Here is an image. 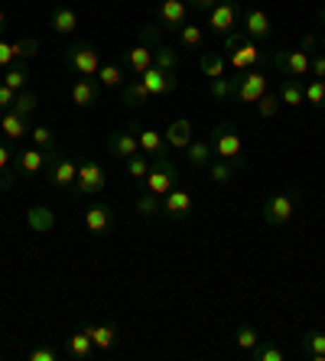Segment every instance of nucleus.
Segmentation results:
<instances>
[{"mask_svg": "<svg viewBox=\"0 0 325 361\" xmlns=\"http://www.w3.org/2000/svg\"><path fill=\"white\" fill-rule=\"evenodd\" d=\"M179 183V169H176V163L169 160V157H153V163H150V173H147V179H143V185H147V192H153V195H163L173 189V185Z\"/></svg>", "mask_w": 325, "mask_h": 361, "instance_id": "nucleus-1", "label": "nucleus"}, {"mask_svg": "<svg viewBox=\"0 0 325 361\" xmlns=\"http://www.w3.org/2000/svg\"><path fill=\"white\" fill-rule=\"evenodd\" d=\"M209 143H211V150H215L218 160H241L244 143H241V134L234 130L231 121H221V124L211 130Z\"/></svg>", "mask_w": 325, "mask_h": 361, "instance_id": "nucleus-2", "label": "nucleus"}, {"mask_svg": "<svg viewBox=\"0 0 325 361\" xmlns=\"http://www.w3.org/2000/svg\"><path fill=\"white\" fill-rule=\"evenodd\" d=\"M66 66L82 78H94L101 72V52L94 49L92 42H75V46L66 52Z\"/></svg>", "mask_w": 325, "mask_h": 361, "instance_id": "nucleus-3", "label": "nucleus"}, {"mask_svg": "<svg viewBox=\"0 0 325 361\" xmlns=\"http://www.w3.org/2000/svg\"><path fill=\"white\" fill-rule=\"evenodd\" d=\"M108 185V169L94 160L78 163V179H75V192L78 195H98Z\"/></svg>", "mask_w": 325, "mask_h": 361, "instance_id": "nucleus-4", "label": "nucleus"}, {"mask_svg": "<svg viewBox=\"0 0 325 361\" xmlns=\"http://www.w3.org/2000/svg\"><path fill=\"white\" fill-rule=\"evenodd\" d=\"M274 66L283 72L286 78H302L309 75V66H312V56L302 49H276Z\"/></svg>", "mask_w": 325, "mask_h": 361, "instance_id": "nucleus-5", "label": "nucleus"}, {"mask_svg": "<svg viewBox=\"0 0 325 361\" xmlns=\"http://www.w3.org/2000/svg\"><path fill=\"white\" fill-rule=\"evenodd\" d=\"M293 212H296V195L286 192V189L264 202V221L267 225H286L293 219Z\"/></svg>", "mask_w": 325, "mask_h": 361, "instance_id": "nucleus-6", "label": "nucleus"}, {"mask_svg": "<svg viewBox=\"0 0 325 361\" xmlns=\"http://www.w3.org/2000/svg\"><path fill=\"white\" fill-rule=\"evenodd\" d=\"M238 20H241V7H238L234 0H221V4H215V7L209 10V26L221 36L238 30Z\"/></svg>", "mask_w": 325, "mask_h": 361, "instance_id": "nucleus-7", "label": "nucleus"}, {"mask_svg": "<svg viewBox=\"0 0 325 361\" xmlns=\"http://www.w3.org/2000/svg\"><path fill=\"white\" fill-rule=\"evenodd\" d=\"M134 130H140V124H137V121H130V127H127V130H117V134L108 137L111 157H117V160H130V157H137V153H140V140H137Z\"/></svg>", "mask_w": 325, "mask_h": 361, "instance_id": "nucleus-8", "label": "nucleus"}, {"mask_svg": "<svg viewBox=\"0 0 325 361\" xmlns=\"http://www.w3.org/2000/svg\"><path fill=\"white\" fill-rule=\"evenodd\" d=\"M267 85H270L267 72H257V68H250L244 78H238V94H234V98L244 101V104H257V101L267 94Z\"/></svg>", "mask_w": 325, "mask_h": 361, "instance_id": "nucleus-9", "label": "nucleus"}, {"mask_svg": "<svg viewBox=\"0 0 325 361\" xmlns=\"http://www.w3.org/2000/svg\"><path fill=\"white\" fill-rule=\"evenodd\" d=\"M157 20L163 26V33L166 30H183L189 23V4L185 0H163L157 10Z\"/></svg>", "mask_w": 325, "mask_h": 361, "instance_id": "nucleus-10", "label": "nucleus"}, {"mask_svg": "<svg viewBox=\"0 0 325 361\" xmlns=\"http://www.w3.org/2000/svg\"><path fill=\"white\" fill-rule=\"evenodd\" d=\"M140 82L147 85V92L153 94V98H163V94H169V92H176V72H163V68H157V66H150L147 72L140 75Z\"/></svg>", "mask_w": 325, "mask_h": 361, "instance_id": "nucleus-11", "label": "nucleus"}, {"mask_svg": "<svg viewBox=\"0 0 325 361\" xmlns=\"http://www.w3.org/2000/svg\"><path fill=\"white\" fill-rule=\"evenodd\" d=\"M260 59H264V52H260L257 39H250V36L234 52H228V66L238 68V72H247V68H254Z\"/></svg>", "mask_w": 325, "mask_h": 361, "instance_id": "nucleus-12", "label": "nucleus"}, {"mask_svg": "<svg viewBox=\"0 0 325 361\" xmlns=\"http://www.w3.org/2000/svg\"><path fill=\"white\" fill-rule=\"evenodd\" d=\"M189 212H192L189 189H183V185H173V189L163 195V215H169V219H185Z\"/></svg>", "mask_w": 325, "mask_h": 361, "instance_id": "nucleus-13", "label": "nucleus"}, {"mask_svg": "<svg viewBox=\"0 0 325 361\" xmlns=\"http://www.w3.org/2000/svg\"><path fill=\"white\" fill-rule=\"evenodd\" d=\"M75 179H78V163L72 157H59L49 166V183L56 189H68V185H75Z\"/></svg>", "mask_w": 325, "mask_h": 361, "instance_id": "nucleus-14", "label": "nucleus"}, {"mask_svg": "<svg viewBox=\"0 0 325 361\" xmlns=\"http://www.w3.org/2000/svg\"><path fill=\"white\" fill-rule=\"evenodd\" d=\"M0 134L7 137V140H23V137L30 134V118L17 114L13 108L4 111V114H0Z\"/></svg>", "mask_w": 325, "mask_h": 361, "instance_id": "nucleus-15", "label": "nucleus"}, {"mask_svg": "<svg viewBox=\"0 0 325 361\" xmlns=\"http://www.w3.org/2000/svg\"><path fill=\"white\" fill-rule=\"evenodd\" d=\"M111 225H114L111 205H92V209H85V228H88L92 235H104V231H111Z\"/></svg>", "mask_w": 325, "mask_h": 361, "instance_id": "nucleus-16", "label": "nucleus"}, {"mask_svg": "<svg viewBox=\"0 0 325 361\" xmlns=\"http://www.w3.org/2000/svg\"><path fill=\"white\" fill-rule=\"evenodd\" d=\"M163 140H166L173 150H185V147L195 140V127H192V121L179 118V121H173V124H169V130L163 134Z\"/></svg>", "mask_w": 325, "mask_h": 361, "instance_id": "nucleus-17", "label": "nucleus"}, {"mask_svg": "<svg viewBox=\"0 0 325 361\" xmlns=\"http://www.w3.org/2000/svg\"><path fill=\"white\" fill-rule=\"evenodd\" d=\"M26 225L33 228V235H49L52 228H56V212L46 209V205H33V209L26 212Z\"/></svg>", "mask_w": 325, "mask_h": 361, "instance_id": "nucleus-18", "label": "nucleus"}, {"mask_svg": "<svg viewBox=\"0 0 325 361\" xmlns=\"http://www.w3.org/2000/svg\"><path fill=\"white\" fill-rule=\"evenodd\" d=\"M244 33H247L250 39H267L270 36V17L264 13V10H247V13H244Z\"/></svg>", "mask_w": 325, "mask_h": 361, "instance_id": "nucleus-19", "label": "nucleus"}, {"mask_svg": "<svg viewBox=\"0 0 325 361\" xmlns=\"http://www.w3.org/2000/svg\"><path fill=\"white\" fill-rule=\"evenodd\" d=\"M52 30L56 33H62V36H68V33H75V26H78V13L68 4H59V7H52Z\"/></svg>", "mask_w": 325, "mask_h": 361, "instance_id": "nucleus-20", "label": "nucleus"}, {"mask_svg": "<svg viewBox=\"0 0 325 361\" xmlns=\"http://www.w3.org/2000/svg\"><path fill=\"white\" fill-rule=\"evenodd\" d=\"M238 169H244V160H218L215 157V163H209V176L215 185H228Z\"/></svg>", "mask_w": 325, "mask_h": 361, "instance_id": "nucleus-21", "label": "nucleus"}, {"mask_svg": "<svg viewBox=\"0 0 325 361\" xmlns=\"http://www.w3.org/2000/svg\"><path fill=\"white\" fill-rule=\"evenodd\" d=\"M17 166L23 176H36L39 169H46V150H39V147H30V150L17 153Z\"/></svg>", "mask_w": 325, "mask_h": 361, "instance_id": "nucleus-22", "label": "nucleus"}, {"mask_svg": "<svg viewBox=\"0 0 325 361\" xmlns=\"http://www.w3.org/2000/svg\"><path fill=\"white\" fill-rule=\"evenodd\" d=\"M72 104H78V108H94V104H98V85H94L92 78H78V82L72 85Z\"/></svg>", "mask_w": 325, "mask_h": 361, "instance_id": "nucleus-23", "label": "nucleus"}, {"mask_svg": "<svg viewBox=\"0 0 325 361\" xmlns=\"http://www.w3.org/2000/svg\"><path fill=\"white\" fill-rule=\"evenodd\" d=\"M127 66H130V72L140 78L143 72L153 66V49L147 46V42H137L134 49H127Z\"/></svg>", "mask_w": 325, "mask_h": 361, "instance_id": "nucleus-24", "label": "nucleus"}, {"mask_svg": "<svg viewBox=\"0 0 325 361\" xmlns=\"http://www.w3.org/2000/svg\"><path fill=\"white\" fill-rule=\"evenodd\" d=\"M153 66L163 68V72H176V68H179V52H176V46H169V42L153 46Z\"/></svg>", "mask_w": 325, "mask_h": 361, "instance_id": "nucleus-25", "label": "nucleus"}, {"mask_svg": "<svg viewBox=\"0 0 325 361\" xmlns=\"http://www.w3.org/2000/svg\"><path fill=\"white\" fill-rule=\"evenodd\" d=\"M280 101L283 104H290V108H300V104H306V94H302V82L300 78H283V85H280Z\"/></svg>", "mask_w": 325, "mask_h": 361, "instance_id": "nucleus-26", "label": "nucleus"}, {"mask_svg": "<svg viewBox=\"0 0 325 361\" xmlns=\"http://www.w3.org/2000/svg\"><path fill=\"white\" fill-rule=\"evenodd\" d=\"M302 352H306L309 361H325V332L312 329L302 336Z\"/></svg>", "mask_w": 325, "mask_h": 361, "instance_id": "nucleus-27", "label": "nucleus"}, {"mask_svg": "<svg viewBox=\"0 0 325 361\" xmlns=\"http://www.w3.org/2000/svg\"><path fill=\"white\" fill-rule=\"evenodd\" d=\"M85 332L92 336V342H94V348H98V352H111V348H114V342H117L114 326H85Z\"/></svg>", "mask_w": 325, "mask_h": 361, "instance_id": "nucleus-28", "label": "nucleus"}, {"mask_svg": "<svg viewBox=\"0 0 325 361\" xmlns=\"http://www.w3.org/2000/svg\"><path fill=\"white\" fill-rule=\"evenodd\" d=\"M199 68H202V75L205 78H221L225 75V68H228V59L225 56H218V52H202Z\"/></svg>", "mask_w": 325, "mask_h": 361, "instance_id": "nucleus-29", "label": "nucleus"}, {"mask_svg": "<svg viewBox=\"0 0 325 361\" xmlns=\"http://www.w3.org/2000/svg\"><path fill=\"white\" fill-rule=\"evenodd\" d=\"M153 94L147 92V85L140 82V78H134V82H127L124 85V104L127 108H140V104H147Z\"/></svg>", "mask_w": 325, "mask_h": 361, "instance_id": "nucleus-30", "label": "nucleus"}, {"mask_svg": "<svg viewBox=\"0 0 325 361\" xmlns=\"http://www.w3.org/2000/svg\"><path fill=\"white\" fill-rule=\"evenodd\" d=\"M185 153H189V163H192V166H209L211 157H215V150H211L209 140H192L189 147H185Z\"/></svg>", "mask_w": 325, "mask_h": 361, "instance_id": "nucleus-31", "label": "nucleus"}, {"mask_svg": "<svg viewBox=\"0 0 325 361\" xmlns=\"http://www.w3.org/2000/svg\"><path fill=\"white\" fill-rule=\"evenodd\" d=\"M137 140H140V153H147V157H159V153H163V134H157V130L140 127V130H137Z\"/></svg>", "mask_w": 325, "mask_h": 361, "instance_id": "nucleus-32", "label": "nucleus"}, {"mask_svg": "<svg viewBox=\"0 0 325 361\" xmlns=\"http://www.w3.org/2000/svg\"><path fill=\"white\" fill-rule=\"evenodd\" d=\"M92 352H94V342H92V336H88L85 329L68 338V355H72V358H88Z\"/></svg>", "mask_w": 325, "mask_h": 361, "instance_id": "nucleus-33", "label": "nucleus"}, {"mask_svg": "<svg viewBox=\"0 0 325 361\" xmlns=\"http://www.w3.org/2000/svg\"><path fill=\"white\" fill-rule=\"evenodd\" d=\"M26 78H30V72H26V66H20V62H13L10 68H4V85L13 88V92H23Z\"/></svg>", "mask_w": 325, "mask_h": 361, "instance_id": "nucleus-34", "label": "nucleus"}, {"mask_svg": "<svg viewBox=\"0 0 325 361\" xmlns=\"http://www.w3.org/2000/svg\"><path fill=\"white\" fill-rule=\"evenodd\" d=\"M209 92H211V98H218V101H225V98H234L238 94V78H211V85H209Z\"/></svg>", "mask_w": 325, "mask_h": 361, "instance_id": "nucleus-35", "label": "nucleus"}, {"mask_svg": "<svg viewBox=\"0 0 325 361\" xmlns=\"http://www.w3.org/2000/svg\"><path fill=\"white\" fill-rule=\"evenodd\" d=\"M302 94H306V104L325 108V78H312L309 85H302Z\"/></svg>", "mask_w": 325, "mask_h": 361, "instance_id": "nucleus-36", "label": "nucleus"}, {"mask_svg": "<svg viewBox=\"0 0 325 361\" xmlns=\"http://www.w3.org/2000/svg\"><path fill=\"white\" fill-rule=\"evenodd\" d=\"M137 212H140L143 219H153V215H159V212H163V199H159V195H153V192L137 195Z\"/></svg>", "mask_w": 325, "mask_h": 361, "instance_id": "nucleus-37", "label": "nucleus"}, {"mask_svg": "<svg viewBox=\"0 0 325 361\" xmlns=\"http://www.w3.org/2000/svg\"><path fill=\"white\" fill-rule=\"evenodd\" d=\"M36 108H39V98H36L33 92H17V101H13V111H17V114L30 118Z\"/></svg>", "mask_w": 325, "mask_h": 361, "instance_id": "nucleus-38", "label": "nucleus"}, {"mask_svg": "<svg viewBox=\"0 0 325 361\" xmlns=\"http://www.w3.org/2000/svg\"><path fill=\"white\" fill-rule=\"evenodd\" d=\"M234 342H238V348H241V352H254V348L260 345V338H257V332H254L250 326H241L238 332H234Z\"/></svg>", "mask_w": 325, "mask_h": 361, "instance_id": "nucleus-39", "label": "nucleus"}, {"mask_svg": "<svg viewBox=\"0 0 325 361\" xmlns=\"http://www.w3.org/2000/svg\"><path fill=\"white\" fill-rule=\"evenodd\" d=\"M13 52H17V59H23V62L36 59V52H39V39H30V36H23V39L13 42Z\"/></svg>", "mask_w": 325, "mask_h": 361, "instance_id": "nucleus-40", "label": "nucleus"}, {"mask_svg": "<svg viewBox=\"0 0 325 361\" xmlns=\"http://www.w3.org/2000/svg\"><path fill=\"white\" fill-rule=\"evenodd\" d=\"M98 82L104 85V88H121V85H124V72H121L117 66H101Z\"/></svg>", "mask_w": 325, "mask_h": 361, "instance_id": "nucleus-41", "label": "nucleus"}, {"mask_svg": "<svg viewBox=\"0 0 325 361\" xmlns=\"http://www.w3.org/2000/svg\"><path fill=\"white\" fill-rule=\"evenodd\" d=\"M283 108V101H280V94H264V98L257 101V114L260 118H276V111Z\"/></svg>", "mask_w": 325, "mask_h": 361, "instance_id": "nucleus-42", "label": "nucleus"}, {"mask_svg": "<svg viewBox=\"0 0 325 361\" xmlns=\"http://www.w3.org/2000/svg\"><path fill=\"white\" fill-rule=\"evenodd\" d=\"M179 39H183V46H202V39H205V30L202 26H195V23H185L183 30H179Z\"/></svg>", "mask_w": 325, "mask_h": 361, "instance_id": "nucleus-43", "label": "nucleus"}, {"mask_svg": "<svg viewBox=\"0 0 325 361\" xmlns=\"http://www.w3.org/2000/svg\"><path fill=\"white\" fill-rule=\"evenodd\" d=\"M30 137H33V147H39V150H56V140H52V130L49 127H33L30 130Z\"/></svg>", "mask_w": 325, "mask_h": 361, "instance_id": "nucleus-44", "label": "nucleus"}, {"mask_svg": "<svg viewBox=\"0 0 325 361\" xmlns=\"http://www.w3.org/2000/svg\"><path fill=\"white\" fill-rule=\"evenodd\" d=\"M250 355L257 361H286V352L283 348H274V345H257Z\"/></svg>", "mask_w": 325, "mask_h": 361, "instance_id": "nucleus-45", "label": "nucleus"}, {"mask_svg": "<svg viewBox=\"0 0 325 361\" xmlns=\"http://www.w3.org/2000/svg\"><path fill=\"white\" fill-rule=\"evenodd\" d=\"M124 163H127V173H130L134 179H140V183L147 179V173H150V163L143 160L140 153H137V157H130V160H124Z\"/></svg>", "mask_w": 325, "mask_h": 361, "instance_id": "nucleus-46", "label": "nucleus"}, {"mask_svg": "<svg viewBox=\"0 0 325 361\" xmlns=\"http://www.w3.org/2000/svg\"><path fill=\"white\" fill-rule=\"evenodd\" d=\"M17 62V52H13V42H7L0 36V68H10Z\"/></svg>", "mask_w": 325, "mask_h": 361, "instance_id": "nucleus-47", "label": "nucleus"}, {"mask_svg": "<svg viewBox=\"0 0 325 361\" xmlns=\"http://www.w3.org/2000/svg\"><path fill=\"white\" fill-rule=\"evenodd\" d=\"M13 101H17V92H13V88H7V85L0 82V114L13 108Z\"/></svg>", "mask_w": 325, "mask_h": 361, "instance_id": "nucleus-48", "label": "nucleus"}, {"mask_svg": "<svg viewBox=\"0 0 325 361\" xmlns=\"http://www.w3.org/2000/svg\"><path fill=\"white\" fill-rule=\"evenodd\" d=\"M30 361H59V352L49 348V345H42V348H33V352H30Z\"/></svg>", "mask_w": 325, "mask_h": 361, "instance_id": "nucleus-49", "label": "nucleus"}, {"mask_svg": "<svg viewBox=\"0 0 325 361\" xmlns=\"http://www.w3.org/2000/svg\"><path fill=\"white\" fill-rule=\"evenodd\" d=\"M244 39H247V33H244V30H231V33L225 36V52H234Z\"/></svg>", "mask_w": 325, "mask_h": 361, "instance_id": "nucleus-50", "label": "nucleus"}, {"mask_svg": "<svg viewBox=\"0 0 325 361\" xmlns=\"http://www.w3.org/2000/svg\"><path fill=\"white\" fill-rule=\"evenodd\" d=\"M17 185V179H13V173L10 169H0V192H10Z\"/></svg>", "mask_w": 325, "mask_h": 361, "instance_id": "nucleus-51", "label": "nucleus"}, {"mask_svg": "<svg viewBox=\"0 0 325 361\" xmlns=\"http://www.w3.org/2000/svg\"><path fill=\"white\" fill-rule=\"evenodd\" d=\"M309 72L316 78H325V52H319L316 59H312V66H309Z\"/></svg>", "mask_w": 325, "mask_h": 361, "instance_id": "nucleus-52", "label": "nucleus"}, {"mask_svg": "<svg viewBox=\"0 0 325 361\" xmlns=\"http://www.w3.org/2000/svg\"><path fill=\"white\" fill-rule=\"evenodd\" d=\"M10 160H13V153H10L7 140H0V169H10Z\"/></svg>", "mask_w": 325, "mask_h": 361, "instance_id": "nucleus-53", "label": "nucleus"}, {"mask_svg": "<svg viewBox=\"0 0 325 361\" xmlns=\"http://www.w3.org/2000/svg\"><path fill=\"white\" fill-rule=\"evenodd\" d=\"M189 4H192L195 10H211V7L218 4V0H189Z\"/></svg>", "mask_w": 325, "mask_h": 361, "instance_id": "nucleus-54", "label": "nucleus"}, {"mask_svg": "<svg viewBox=\"0 0 325 361\" xmlns=\"http://www.w3.org/2000/svg\"><path fill=\"white\" fill-rule=\"evenodd\" d=\"M316 46H319V36H306L300 49H302V52H309V49H316Z\"/></svg>", "mask_w": 325, "mask_h": 361, "instance_id": "nucleus-55", "label": "nucleus"}, {"mask_svg": "<svg viewBox=\"0 0 325 361\" xmlns=\"http://www.w3.org/2000/svg\"><path fill=\"white\" fill-rule=\"evenodd\" d=\"M4 30H7V10L0 7V36H4Z\"/></svg>", "mask_w": 325, "mask_h": 361, "instance_id": "nucleus-56", "label": "nucleus"}, {"mask_svg": "<svg viewBox=\"0 0 325 361\" xmlns=\"http://www.w3.org/2000/svg\"><path fill=\"white\" fill-rule=\"evenodd\" d=\"M322 52H325V36H322Z\"/></svg>", "mask_w": 325, "mask_h": 361, "instance_id": "nucleus-57", "label": "nucleus"}, {"mask_svg": "<svg viewBox=\"0 0 325 361\" xmlns=\"http://www.w3.org/2000/svg\"><path fill=\"white\" fill-rule=\"evenodd\" d=\"M0 358H4V348H0Z\"/></svg>", "mask_w": 325, "mask_h": 361, "instance_id": "nucleus-58", "label": "nucleus"}]
</instances>
